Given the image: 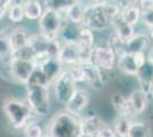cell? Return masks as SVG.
Masks as SVG:
<instances>
[{
  "mask_svg": "<svg viewBox=\"0 0 153 137\" xmlns=\"http://www.w3.org/2000/svg\"><path fill=\"white\" fill-rule=\"evenodd\" d=\"M120 12L121 7L113 1L103 0L102 2L86 5L82 25L96 31L108 29L112 25V22L120 16Z\"/></svg>",
  "mask_w": 153,
  "mask_h": 137,
  "instance_id": "6da1fadb",
  "label": "cell"
},
{
  "mask_svg": "<svg viewBox=\"0 0 153 137\" xmlns=\"http://www.w3.org/2000/svg\"><path fill=\"white\" fill-rule=\"evenodd\" d=\"M51 137H82L78 117L68 111H61L51 119L48 131Z\"/></svg>",
  "mask_w": 153,
  "mask_h": 137,
  "instance_id": "7a4b0ae2",
  "label": "cell"
},
{
  "mask_svg": "<svg viewBox=\"0 0 153 137\" xmlns=\"http://www.w3.org/2000/svg\"><path fill=\"white\" fill-rule=\"evenodd\" d=\"M26 103L31 107L33 114L46 117L51 110L49 86L26 85Z\"/></svg>",
  "mask_w": 153,
  "mask_h": 137,
  "instance_id": "3957f363",
  "label": "cell"
},
{
  "mask_svg": "<svg viewBox=\"0 0 153 137\" xmlns=\"http://www.w3.org/2000/svg\"><path fill=\"white\" fill-rule=\"evenodd\" d=\"M2 110L9 122L15 128H24L31 121L33 116V112L29 104L16 98H7L4 102Z\"/></svg>",
  "mask_w": 153,
  "mask_h": 137,
  "instance_id": "277c9868",
  "label": "cell"
},
{
  "mask_svg": "<svg viewBox=\"0 0 153 137\" xmlns=\"http://www.w3.org/2000/svg\"><path fill=\"white\" fill-rule=\"evenodd\" d=\"M93 49L85 48L76 41H64L61 44L57 59L63 65H78L89 62Z\"/></svg>",
  "mask_w": 153,
  "mask_h": 137,
  "instance_id": "5b68a950",
  "label": "cell"
},
{
  "mask_svg": "<svg viewBox=\"0 0 153 137\" xmlns=\"http://www.w3.org/2000/svg\"><path fill=\"white\" fill-rule=\"evenodd\" d=\"M64 25L62 14L51 9H45L39 19L40 34L51 40H58Z\"/></svg>",
  "mask_w": 153,
  "mask_h": 137,
  "instance_id": "8992f818",
  "label": "cell"
},
{
  "mask_svg": "<svg viewBox=\"0 0 153 137\" xmlns=\"http://www.w3.org/2000/svg\"><path fill=\"white\" fill-rule=\"evenodd\" d=\"M30 46L36 53L37 64L49 57H57L61 42L59 40H51L45 38L40 33L30 37Z\"/></svg>",
  "mask_w": 153,
  "mask_h": 137,
  "instance_id": "52a82bcc",
  "label": "cell"
},
{
  "mask_svg": "<svg viewBox=\"0 0 153 137\" xmlns=\"http://www.w3.org/2000/svg\"><path fill=\"white\" fill-rule=\"evenodd\" d=\"M54 84V94L55 98L59 104L65 105L72 97L76 88V82L72 79L69 71H63L58 76Z\"/></svg>",
  "mask_w": 153,
  "mask_h": 137,
  "instance_id": "ba28073f",
  "label": "cell"
},
{
  "mask_svg": "<svg viewBox=\"0 0 153 137\" xmlns=\"http://www.w3.org/2000/svg\"><path fill=\"white\" fill-rule=\"evenodd\" d=\"M117 54L108 46H97L91 50L89 62L102 71H111L117 65Z\"/></svg>",
  "mask_w": 153,
  "mask_h": 137,
  "instance_id": "9c48e42d",
  "label": "cell"
},
{
  "mask_svg": "<svg viewBox=\"0 0 153 137\" xmlns=\"http://www.w3.org/2000/svg\"><path fill=\"white\" fill-rule=\"evenodd\" d=\"M37 66L36 61H29V59H22L17 57H12L9 61V72L14 80L21 84H25L34 71Z\"/></svg>",
  "mask_w": 153,
  "mask_h": 137,
  "instance_id": "30bf717a",
  "label": "cell"
},
{
  "mask_svg": "<svg viewBox=\"0 0 153 137\" xmlns=\"http://www.w3.org/2000/svg\"><path fill=\"white\" fill-rule=\"evenodd\" d=\"M89 101L90 95L88 91L85 89H76L69 102L65 104V111L78 117L86 110V107L89 104Z\"/></svg>",
  "mask_w": 153,
  "mask_h": 137,
  "instance_id": "8fae6325",
  "label": "cell"
},
{
  "mask_svg": "<svg viewBox=\"0 0 153 137\" xmlns=\"http://www.w3.org/2000/svg\"><path fill=\"white\" fill-rule=\"evenodd\" d=\"M37 65L40 67V70L45 74L48 84H53L58 76L63 72V64L57 57H49L41 62H39Z\"/></svg>",
  "mask_w": 153,
  "mask_h": 137,
  "instance_id": "7c38bea8",
  "label": "cell"
},
{
  "mask_svg": "<svg viewBox=\"0 0 153 137\" xmlns=\"http://www.w3.org/2000/svg\"><path fill=\"white\" fill-rule=\"evenodd\" d=\"M80 65L85 72V82H87L94 89H101L104 85L102 70L94 65L91 62H85Z\"/></svg>",
  "mask_w": 153,
  "mask_h": 137,
  "instance_id": "4fadbf2b",
  "label": "cell"
},
{
  "mask_svg": "<svg viewBox=\"0 0 153 137\" xmlns=\"http://www.w3.org/2000/svg\"><path fill=\"white\" fill-rule=\"evenodd\" d=\"M80 121V131L82 137H96L100 129L105 126L104 121L97 114H89Z\"/></svg>",
  "mask_w": 153,
  "mask_h": 137,
  "instance_id": "5bb4252c",
  "label": "cell"
},
{
  "mask_svg": "<svg viewBox=\"0 0 153 137\" xmlns=\"http://www.w3.org/2000/svg\"><path fill=\"white\" fill-rule=\"evenodd\" d=\"M111 102L113 105V109L118 113L119 117H126L130 118V119L136 117L134 110L131 107V104L129 102V98L126 97L125 95H122L120 93H117L112 96Z\"/></svg>",
  "mask_w": 153,
  "mask_h": 137,
  "instance_id": "9a60e30c",
  "label": "cell"
},
{
  "mask_svg": "<svg viewBox=\"0 0 153 137\" xmlns=\"http://www.w3.org/2000/svg\"><path fill=\"white\" fill-rule=\"evenodd\" d=\"M149 46H150L149 36L144 34V33L134 34V37L125 44V52L130 53V54L145 53L149 48Z\"/></svg>",
  "mask_w": 153,
  "mask_h": 137,
  "instance_id": "2e32d148",
  "label": "cell"
},
{
  "mask_svg": "<svg viewBox=\"0 0 153 137\" xmlns=\"http://www.w3.org/2000/svg\"><path fill=\"white\" fill-rule=\"evenodd\" d=\"M117 65L118 69L125 74L128 76H136L138 71V66L136 65V62L134 59V54L123 52L117 57Z\"/></svg>",
  "mask_w": 153,
  "mask_h": 137,
  "instance_id": "e0dca14e",
  "label": "cell"
},
{
  "mask_svg": "<svg viewBox=\"0 0 153 137\" xmlns=\"http://www.w3.org/2000/svg\"><path fill=\"white\" fill-rule=\"evenodd\" d=\"M137 80L140 82V88L149 95L150 85L153 81V63L146 61L144 65H142L136 73Z\"/></svg>",
  "mask_w": 153,
  "mask_h": 137,
  "instance_id": "ac0fdd59",
  "label": "cell"
},
{
  "mask_svg": "<svg viewBox=\"0 0 153 137\" xmlns=\"http://www.w3.org/2000/svg\"><path fill=\"white\" fill-rule=\"evenodd\" d=\"M30 34L27 33L24 27H16L12 32L9 33V39H10V45L13 53L19 50L21 48L25 47L30 44Z\"/></svg>",
  "mask_w": 153,
  "mask_h": 137,
  "instance_id": "d6986e66",
  "label": "cell"
},
{
  "mask_svg": "<svg viewBox=\"0 0 153 137\" xmlns=\"http://www.w3.org/2000/svg\"><path fill=\"white\" fill-rule=\"evenodd\" d=\"M129 102L131 104V107L134 110L136 116H140L146 110L147 106V94L142 89L134 90L129 96Z\"/></svg>",
  "mask_w": 153,
  "mask_h": 137,
  "instance_id": "ffe728a7",
  "label": "cell"
},
{
  "mask_svg": "<svg viewBox=\"0 0 153 137\" xmlns=\"http://www.w3.org/2000/svg\"><path fill=\"white\" fill-rule=\"evenodd\" d=\"M85 7L81 1H76L73 5H71L66 10H65V19L68 22L72 24L80 25L83 23V15H85Z\"/></svg>",
  "mask_w": 153,
  "mask_h": 137,
  "instance_id": "44dd1931",
  "label": "cell"
},
{
  "mask_svg": "<svg viewBox=\"0 0 153 137\" xmlns=\"http://www.w3.org/2000/svg\"><path fill=\"white\" fill-rule=\"evenodd\" d=\"M111 26L114 29L115 34H117L125 44H126L129 39H131V38L134 37V34H135L134 26L127 24V23L123 22L120 17L115 19V20L112 22V25Z\"/></svg>",
  "mask_w": 153,
  "mask_h": 137,
  "instance_id": "7402d4cb",
  "label": "cell"
},
{
  "mask_svg": "<svg viewBox=\"0 0 153 137\" xmlns=\"http://www.w3.org/2000/svg\"><path fill=\"white\" fill-rule=\"evenodd\" d=\"M24 8V16L29 20H39L40 16L44 13V8L39 0H25L23 2Z\"/></svg>",
  "mask_w": 153,
  "mask_h": 137,
  "instance_id": "603a6c76",
  "label": "cell"
},
{
  "mask_svg": "<svg viewBox=\"0 0 153 137\" xmlns=\"http://www.w3.org/2000/svg\"><path fill=\"white\" fill-rule=\"evenodd\" d=\"M123 22H126L129 25L135 26L140 21V8L136 6H128L125 8H121L120 16H119Z\"/></svg>",
  "mask_w": 153,
  "mask_h": 137,
  "instance_id": "cb8c5ba5",
  "label": "cell"
},
{
  "mask_svg": "<svg viewBox=\"0 0 153 137\" xmlns=\"http://www.w3.org/2000/svg\"><path fill=\"white\" fill-rule=\"evenodd\" d=\"M12 56H13V49L10 45L9 33L1 30L0 31V61L9 63Z\"/></svg>",
  "mask_w": 153,
  "mask_h": 137,
  "instance_id": "d4e9b609",
  "label": "cell"
},
{
  "mask_svg": "<svg viewBox=\"0 0 153 137\" xmlns=\"http://www.w3.org/2000/svg\"><path fill=\"white\" fill-rule=\"evenodd\" d=\"M76 42H78L79 45L85 47V48L93 49L94 48V42H95V37H94L93 30H90L89 27H87V26L79 27Z\"/></svg>",
  "mask_w": 153,
  "mask_h": 137,
  "instance_id": "484cf974",
  "label": "cell"
},
{
  "mask_svg": "<svg viewBox=\"0 0 153 137\" xmlns=\"http://www.w3.org/2000/svg\"><path fill=\"white\" fill-rule=\"evenodd\" d=\"M127 137H150V128L142 121H131Z\"/></svg>",
  "mask_w": 153,
  "mask_h": 137,
  "instance_id": "4316f807",
  "label": "cell"
},
{
  "mask_svg": "<svg viewBox=\"0 0 153 137\" xmlns=\"http://www.w3.org/2000/svg\"><path fill=\"white\" fill-rule=\"evenodd\" d=\"M74 2H76V0H44L46 9H51L61 14L65 13V10Z\"/></svg>",
  "mask_w": 153,
  "mask_h": 137,
  "instance_id": "83f0119b",
  "label": "cell"
},
{
  "mask_svg": "<svg viewBox=\"0 0 153 137\" xmlns=\"http://www.w3.org/2000/svg\"><path fill=\"white\" fill-rule=\"evenodd\" d=\"M8 19L12 21L13 23H19L22 22L24 16V8H23V2H16L12 4V6L8 9Z\"/></svg>",
  "mask_w": 153,
  "mask_h": 137,
  "instance_id": "f1b7e54d",
  "label": "cell"
},
{
  "mask_svg": "<svg viewBox=\"0 0 153 137\" xmlns=\"http://www.w3.org/2000/svg\"><path fill=\"white\" fill-rule=\"evenodd\" d=\"M131 124V119L126 117H118L114 122V129L117 136L119 137H127L129 127Z\"/></svg>",
  "mask_w": 153,
  "mask_h": 137,
  "instance_id": "f546056e",
  "label": "cell"
},
{
  "mask_svg": "<svg viewBox=\"0 0 153 137\" xmlns=\"http://www.w3.org/2000/svg\"><path fill=\"white\" fill-rule=\"evenodd\" d=\"M26 85H44V86H51L48 84L47 79H46L45 74L42 73V71L40 70V67L38 65L36 66L34 71L32 72V74L30 76V78L27 80Z\"/></svg>",
  "mask_w": 153,
  "mask_h": 137,
  "instance_id": "4dcf8cb0",
  "label": "cell"
},
{
  "mask_svg": "<svg viewBox=\"0 0 153 137\" xmlns=\"http://www.w3.org/2000/svg\"><path fill=\"white\" fill-rule=\"evenodd\" d=\"M108 47H110L113 52L117 54V56L118 55H120L121 53L125 52V42L122 41L115 33H113V34H111L110 37H108Z\"/></svg>",
  "mask_w": 153,
  "mask_h": 137,
  "instance_id": "1f68e13d",
  "label": "cell"
},
{
  "mask_svg": "<svg viewBox=\"0 0 153 137\" xmlns=\"http://www.w3.org/2000/svg\"><path fill=\"white\" fill-rule=\"evenodd\" d=\"M45 133L42 130L41 126L37 122H29L24 127V135L25 137H41Z\"/></svg>",
  "mask_w": 153,
  "mask_h": 137,
  "instance_id": "d6a6232c",
  "label": "cell"
},
{
  "mask_svg": "<svg viewBox=\"0 0 153 137\" xmlns=\"http://www.w3.org/2000/svg\"><path fill=\"white\" fill-rule=\"evenodd\" d=\"M69 73H70V76L76 84L78 82H85V72H83L82 67H81L80 64L72 65V67L69 70Z\"/></svg>",
  "mask_w": 153,
  "mask_h": 137,
  "instance_id": "836d02e7",
  "label": "cell"
},
{
  "mask_svg": "<svg viewBox=\"0 0 153 137\" xmlns=\"http://www.w3.org/2000/svg\"><path fill=\"white\" fill-rule=\"evenodd\" d=\"M140 21L149 27L153 26V9L140 12Z\"/></svg>",
  "mask_w": 153,
  "mask_h": 137,
  "instance_id": "e575fe53",
  "label": "cell"
},
{
  "mask_svg": "<svg viewBox=\"0 0 153 137\" xmlns=\"http://www.w3.org/2000/svg\"><path fill=\"white\" fill-rule=\"evenodd\" d=\"M96 137H118L117 136V134H115V131L112 129V128H110L108 126H104L102 127L100 131L97 133V135Z\"/></svg>",
  "mask_w": 153,
  "mask_h": 137,
  "instance_id": "d590c367",
  "label": "cell"
},
{
  "mask_svg": "<svg viewBox=\"0 0 153 137\" xmlns=\"http://www.w3.org/2000/svg\"><path fill=\"white\" fill-rule=\"evenodd\" d=\"M12 4H13V0H0V21L5 17Z\"/></svg>",
  "mask_w": 153,
  "mask_h": 137,
  "instance_id": "8d00e7d4",
  "label": "cell"
},
{
  "mask_svg": "<svg viewBox=\"0 0 153 137\" xmlns=\"http://www.w3.org/2000/svg\"><path fill=\"white\" fill-rule=\"evenodd\" d=\"M137 7L140 8V12L151 10V9H153V0H138Z\"/></svg>",
  "mask_w": 153,
  "mask_h": 137,
  "instance_id": "74e56055",
  "label": "cell"
},
{
  "mask_svg": "<svg viewBox=\"0 0 153 137\" xmlns=\"http://www.w3.org/2000/svg\"><path fill=\"white\" fill-rule=\"evenodd\" d=\"M134 59L135 62H136V65L138 66V69L142 65H144V63L147 61L145 53H136V54H134Z\"/></svg>",
  "mask_w": 153,
  "mask_h": 137,
  "instance_id": "f35d334b",
  "label": "cell"
},
{
  "mask_svg": "<svg viewBox=\"0 0 153 137\" xmlns=\"http://www.w3.org/2000/svg\"><path fill=\"white\" fill-rule=\"evenodd\" d=\"M117 2H118V5L121 7V8H125V7L135 6V5L137 6L138 0H118Z\"/></svg>",
  "mask_w": 153,
  "mask_h": 137,
  "instance_id": "ab89813d",
  "label": "cell"
},
{
  "mask_svg": "<svg viewBox=\"0 0 153 137\" xmlns=\"http://www.w3.org/2000/svg\"><path fill=\"white\" fill-rule=\"evenodd\" d=\"M146 59L149 62H151V63H153V46L150 48V50H149V54H147Z\"/></svg>",
  "mask_w": 153,
  "mask_h": 137,
  "instance_id": "60d3db41",
  "label": "cell"
},
{
  "mask_svg": "<svg viewBox=\"0 0 153 137\" xmlns=\"http://www.w3.org/2000/svg\"><path fill=\"white\" fill-rule=\"evenodd\" d=\"M149 95L153 98V81L151 82V85H150V89H149Z\"/></svg>",
  "mask_w": 153,
  "mask_h": 137,
  "instance_id": "b9f144b4",
  "label": "cell"
},
{
  "mask_svg": "<svg viewBox=\"0 0 153 137\" xmlns=\"http://www.w3.org/2000/svg\"><path fill=\"white\" fill-rule=\"evenodd\" d=\"M150 29V37L153 39V26H151V27H149Z\"/></svg>",
  "mask_w": 153,
  "mask_h": 137,
  "instance_id": "7bdbcfd3",
  "label": "cell"
},
{
  "mask_svg": "<svg viewBox=\"0 0 153 137\" xmlns=\"http://www.w3.org/2000/svg\"><path fill=\"white\" fill-rule=\"evenodd\" d=\"M91 1V4H97V2H102L103 0H90Z\"/></svg>",
  "mask_w": 153,
  "mask_h": 137,
  "instance_id": "ee69618b",
  "label": "cell"
},
{
  "mask_svg": "<svg viewBox=\"0 0 153 137\" xmlns=\"http://www.w3.org/2000/svg\"><path fill=\"white\" fill-rule=\"evenodd\" d=\"M41 137H51V136L49 135V134H48V133H45V134H44V135H42Z\"/></svg>",
  "mask_w": 153,
  "mask_h": 137,
  "instance_id": "f6af8a7d",
  "label": "cell"
},
{
  "mask_svg": "<svg viewBox=\"0 0 153 137\" xmlns=\"http://www.w3.org/2000/svg\"><path fill=\"white\" fill-rule=\"evenodd\" d=\"M76 1H81V0H76Z\"/></svg>",
  "mask_w": 153,
  "mask_h": 137,
  "instance_id": "bcb514c9",
  "label": "cell"
}]
</instances>
